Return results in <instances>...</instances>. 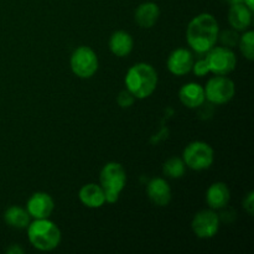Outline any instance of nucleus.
<instances>
[{
	"mask_svg": "<svg viewBox=\"0 0 254 254\" xmlns=\"http://www.w3.org/2000/svg\"><path fill=\"white\" fill-rule=\"evenodd\" d=\"M220 26L212 14L202 12L189 22L186 29V40L192 51L205 55L218 41Z\"/></svg>",
	"mask_w": 254,
	"mask_h": 254,
	"instance_id": "nucleus-1",
	"label": "nucleus"
},
{
	"mask_svg": "<svg viewBox=\"0 0 254 254\" xmlns=\"http://www.w3.org/2000/svg\"><path fill=\"white\" fill-rule=\"evenodd\" d=\"M158 72L150 64L138 62L127 71L126 89L130 92L135 99L149 98L158 87Z\"/></svg>",
	"mask_w": 254,
	"mask_h": 254,
	"instance_id": "nucleus-2",
	"label": "nucleus"
},
{
	"mask_svg": "<svg viewBox=\"0 0 254 254\" xmlns=\"http://www.w3.org/2000/svg\"><path fill=\"white\" fill-rule=\"evenodd\" d=\"M27 238L31 246L41 252H51L61 243V231L59 226L49 218H39L29 223Z\"/></svg>",
	"mask_w": 254,
	"mask_h": 254,
	"instance_id": "nucleus-3",
	"label": "nucleus"
},
{
	"mask_svg": "<svg viewBox=\"0 0 254 254\" xmlns=\"http://www.w3.org/2000/svg\"><path fill=\"white\" fill-rule=\"evenodd\" d=\"M127 184V173L124 166L117 161L107 163L99 174V185L106 195L107 203H116L121 197Z\"/></svg>",
	"mask_w": 254,
	"mask_h": 254,
	"instance_id": "nucleus-4",
	"label": "nucleus"
},
{
	"mask_svg": "<svg viewBox=\"0 0 254 254\" xmlns=\"http://www.w3.org/2000/svg\"><path fill=\"white\" fill-rule=\"evenodd\" d=\"M183 160L186 168L191 169V170H207L215 161V151H213L212 146L205 141H191L184 149Z\"/></svg>",
	"mask_w": 254,
	"mask_h": 254,
	"instance_id": "nucleus-5",
	"label": "nucleus"
},
{
	"mask_svg": "<svg viewBox=\"0 0 254 254\" xmlns=\"http://www.w3.org/2000/svg\"><path fill=\"white\" fill-rule=\"evenodd\" d=\"M69 66L74 76L82 79H88L98 71L99 60L93 49L89 46H79L72 52Z\"/></svg>",
	"mask_w": 254,
	"mask_h": 254,
	"instance_id": "nucleus-6",
	"label": "nucleus"
},
{
	"mask_svg": "<svg viewBox=\"0 0 254 254\" xmlns=\"http://www.w3.org/2000/svg\"><path fill=\"white\" fill-rule=\"evenodd\" d=\"M203 89H205L206 99L215 106L228 103L236 94L235 82L227 76H218V74H215L212 78L208 79Z\"/></svg>",
	"mask_w": 254,
	"mask_h": 254,
	"instance_id": "nucleus-7",
	"label": "nucleus"
},
{
	"mask_svg": "<svg viewBox=\"0 0 254 254\" xmlns=\"http://www.w3.org/2000/svg\"><path fill=\"white\" fill-rule=\"evenodd\" d=\"M207 61L210 73L218 76H227L235 71L237 64V56L232 49L226 46H213L210 51L206 52L205 56Z\"/></svg>",
	"mask_w": 254,
	"mask_h": 254,
	"instance_id": "nucleus-8",
	"label": "nucleus"
},
{
	"mask_svg": "<svg viewBox=\"0 0 254 254\" xmlns=\"http://www.w3.org/2000/svg\"><path fill=\"white\" fill-rule=\"evenodd\" d=\"M221 220L220 216L215 212V210H201L200 212L193 216L191 221V228L196 237L201 240H210L217 235L220 230Z\"/></svg>",
	"mask_w": 254,
	"mask_h": 254,
	"instance_id": "nucleus-9",
	"label": "nucleus"
},
{
	"mask_svg": "<svg viewBox=\"0 0 254 254\" xmlns=\"http://www.w3.org/2000/svg\"><path fill=\"white\" fill-rule=\"evenodd\" d=\"M195 59L190 50L184 49V47H179L171 51L169 55L168 60H166V66H168L169 72L174 76H185V74L190 73L192 69V64Z\"/></svg>",
	"mask_w": 254,
	"mask_h": 254,
	"instance_id": "nucleus-10",
	"label": "nucleus"
},
{
	"mask_svg": "<svg viewBox=\"0 0 254 254\" xmlns=\"http://www.w3.org/2000/svg\"><path fill=\"white\" fill-rule=\"evenodd\" d=\"M34 220H39V218H50L55 210V202L51 195L47 192H34L29 197L26 202V207H25Z\"/></svg>",
	"mask_w": 254,
	"mask_h": 254,
	"instance_id": "nucleus-11",
	"label": "nucleus"
},
{
	"mask_svg": "<svg viewBox=\"0 0 254 254\" xmlns=\"http://www.w3.org/2000/svg\"><path fill=\"white\" fill-rule=\"evenodd\" d=\"M146 195L154 205L165 207L170 203L173 192L168 181L163 178H154L146 185Z\"/></svg>",
	"mask_w": 254,
	"mask_h": 254,
	"instance_id": "nucleus-12",
	"label": "nucleus"
},
{
	"mask_svg": "<svg viewBox=\"0 0 254 254\" xmlns=\"http://www.w3.org/2000/svg\"><path fill=\"white\" fill-rule=\"evenodd\" d=\"M253 10H251L243 2L230 5L228 10V22L236 31H246L252 25Z\"/></svg>",
	"mask_w": 254,
	"mask_h": 254,
	"instance_id": "nucleus-13",
	"label": "nucleus"
},
{
	"mask_svg": "<svg viewBox=\"0 0 254 254\" xmlns=\"http://www.w3.org/2000/svg\"><path fill=\"white\" fill-rule=\"evenodd\" d=\"M179 99L186 108H198L206 101L205 89L200 83L189 82V83L184 84L179 91Z\"/></svg>",
	"mask_w": 254,
	"mask_h": 254,
	"instance_id": "nucleus-14",
	"label": "nucleus"
},
{
	"mask_svg": "<svg viewBox=\"0 0 254 254\" xmlns=\"http://www.w3.org/2000/svg\"><path fill=\"white\" fill-rule=\"evenodd\" d=\"M78 198L83 206L88 208H101L106 205V195L99 184L89 183L82 186L78 191Z\"/></svg>",
	"mask_w": 254,
	"mask_h": 254,
	"instance_id": "nucleus-15",
	"label": "nucleus"
},
{
	"mask_svg": "<svg viewBox=\"0 0 254 254\" xmlns=\"http://www.w3.org/2000/svg\"><path fill=\"white\" fill-rule=\"evenodd\" d=\"M231 200V191L222 181H217L210 185L206 191V203L211 210H221L228 205Z\"/></svg>",
	"mask_w": 254,
	"mask_h": 254,
	"instance_id": "nucleus-16",
	"label": "nucleus"
},
{
	"mask_svg": "<svg viewBox=\"0 0 254 254\" xmlns=\"http://www.w3.org/2000/svg\"><path fill=\"white\" fill-rule=\"evenodd\" d=\"M160 16V9L158 4L153 1L141 2L134 12V20L141 29H151L155 26Z\"/></svg>",
	"mask_w": 254,
	"mask_h": 254,
	"instance_id": "nucleus-17",
	"label": "nucleus"
},
{
	"mask_svg": "<svg viewBox=\"0 0 254 254\" xmlns=\"http://www.w3.org/2000/svg\"><path fill=\"white\" fill-rule=\"evenodd\" d=\"M134 47V40L128 31L118 30L109 39V50L117 57H127Z\"/></svg>",
	"mask_w": 254,
	"mask_h": 254,
	"instance_id": "nucleus-18",
	"label": "nucleus"
},
{
	"mask_svg": "<svg viewBox=\"0 0 254 254\" xmlns=\"http://www.w3.org/2000/svg\"><path fill=\"white\" fill-rule=\"evenodd\" d=\"M4 221L9 227L15 230H26L31 222V216L26 208L20 206H10L4 212Z\"/></svg>",
	"mask_w": 254,
	"mask_h": 254,
	"instance_id": "nucleus-19",
	"label": "nucleus"
},
{
	"mask_svg": "<svg viewBox=\"0 0 254 254\" xmlns=\"http://www.w3.org/2000/svg\"><path fill=\"white\" fill-rule=\"evenodd\" d=\"M163 173L166 178L181 179L186 173V165L183 158L173 156L163 164Z\"/></svg>",
	"mask_w": 254,
	"mask_h": 254,
	"instance_id": "nucleus-20",
	"label": "nucleus"
},
{
	"mask_svg": "<svg viewBox=\"0 0 254 254\" xmlns=\"http://www.w3.org/2000/svg\"><path fill=\"white\" fill-rule=\"evenodd\" d=\"M238 47L241 50V54L248 61L254 60V31L253 30H246L242 35H240V41Z\"/></svg>",
	"mask_w": 254,
	"mask_h": 254,
	"instance_id": "nucleus-21",
	"label": "nucleus"
},
{
	"mask_svg": "<svg viewBox=\"0 0 254 254\" xmlns=\"http://www.w3.org/2000/svg\"><path fill=\"white\" fill-rule=\"evenodd\" d=\"M218 40L221 41L222 46L233 49L236 45H238L240 35H238V31H236V30H225V31L218 34Z\"/></svg>",
	"mask_w": 254,
	"mask_h": 254,
	"instance_id": "nucleus-22",
	"label": "nucleus"
},
{
	"mask_svg": "<svg viewBox=\"0 0 254 254\" xmlns=\"http://www.w3.org/2000/svg\"><path fill=\"white\" fill-rule=\"evenodd\" d=\"M191 71L195 73V76L197 77H205L210 73V68H208L207 61H206L205 57H201V59H197L193 61L192 69Z\"/></svg>",
	"mask_w": 254,
	"mask_h": 254,
	"instance_id": "nucleus-23",
	"label": "nucleus"
},
{
	"mask_svg": "<svg viewBox=\"0 0 254 254\" xmlns=\"http://www.w3.org/2000/svg\"><path fill=\"white\" fill-rule=\"evenodd\" d=\"M134 102H135V97L130 92L127 91V89L122 91L118 94V97H117V103L119 104L121 108H130L134 104Z\"/></svg>",
	"mask_w": 254,
	"mask_h": 254,
	"instance_id": "nucleus-24",
	"label": "nucleus"
},
{
	"mask_svg": "<svg viewBox=\"0 0 254 254\" xmlns=\"http://www.w3.org/2000/svg\"><path fill=\"white\" fill-rule=\"evenodd\" d=\"M243 208H245L246 212L250 216H253L254 212V192L250 191V192L246 195V197L243 198Z\"/></svg>",
	"mask_w": 254,
	"mask_h": 254,
	"instance_id": "nucleus-25",
	"label": "nucleus"
},
{
	"mask_svg": "<svg viewBox=\"0 0 254 254\" xmlns=\"http://www.w3.org/2000/svg\"><path fill=\"white\" fill-rule=\"evenodd\" d=\"M6 252L10 254H22L24 253V250H22L19 245H12L11 247L7 248Z\"/></svg>",
	"mask_w": 254,
	"mask_h": 254,
	"instance_id": "nucleus-26",
	"label": "nucleus"
},
{
	"mask_svg": "<svg viewBox=\"0 0 254 254\" xmlns=\"http://www.w3.org/2000/svg\"><path fill=\"white\" fill-rule=\"evenodd\" d=\"M243 4L247 5L251 10H253L254 11V0H243Z\"/></svg>",
	"mask_w": 254,
	"mask_h": 254,
	"instance_id": "nucleus-27",
	"label": "nucleus"
},
{
	"mask_svg": "<svg viewBox=\"0 0 254 254\" xmlns=\"http://www.w3.org/2000/svg\"><path fill=\"white\" fill-rule=\"evenodd\" d=\"M227 4L233 5V4H238V2H243V0H225Z\"/></svg>",
	"mask_w": 254,
	"mask_h": 254,
	"instance_id": "nucleus-28",
	"label": "nucleus"
}]
</instances>
